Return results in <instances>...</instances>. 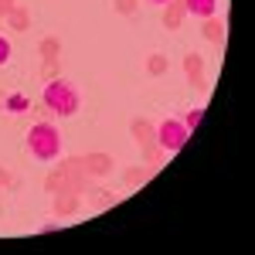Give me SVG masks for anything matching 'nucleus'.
<instances>
[{
    "mask_svg": "<svg viewBox=\"0 0 255 255\" xmlns=\"http://www.w3.org/2000/svg\"><path fill=\"white\" fill-rule=\"evenodd\" d=\"M41 99H44V106L51 109V113H58V116H75L79 113V89L75 85H68V82H48L44 85V92H41Z\"/></svg>",
    "mask_w": 255,
    "mask_h": 255,
    "instance_id": "nucleus-2",
    "label": "nucleus"
},
{
    "mask_svg": "<svg viewBox=\"0 0 255 255\" xmlns=\"http://www.w3.org/2000/svg\"><path fill=\"white\" fill-rule=\"evenodd\" d=\"M150 3H170V0H150Z\"/></svg>",
    "mask_w": 255,
    "mask_h": 255,
    "instance_id": "nucleus-8",
    "label": "nucleus"
},
{
    "mask_svg": "<svg viewBox=\"0 0 255 255\" xmlns=\"http://www.w3.org/2000/svg\"><path fill=\"white\" fill-rule=\"evenodd\" d=\"M7 61H10V41L0 38V65H7Z\"/></svg>",
    "mask_w": 255,
    "mask_h": 255,
    "instance_id": "nucleus-7",
    "label": "nucleus"
},
{
    "mask_svg": "<svg viewBox=\"0 0 255 255\" xmlns=\"http://www.w3.org/2000/svg\"><path fill=\"white\" fill-rule=\"evenodd\" d=\"M201 116H204L201 109H191V113H187V119H180V123H184V126H187V129L194 133V126H197V123H201Z\"/></svg>",
    "mask_w": 255,
    "mask_h": 255,
    "instance_id": "nucleus-6",
    "label": "nucleus"
},
{
    "mask_svg": "<svg viewBox=\"0 0 255 255\" xmlns=\"http://www.w3.org/2000/svg\"><path fill=\"white\" fill-rule=\"evenodd\" d=\"M3 106H7V113H24V109H27V96L14 92V96H7V99H3Z\"/></svg>",
    "mask_w": 255,
    "mask_h": 255,
    "instance_id": "nucleus-5",
    "label": "nucleus"
},
{
    "mask_svg": "<svg viewBox=\"0 0 255 255\" xmlns=\"http://www.w3.org/2000/svg\"><path fill=\"white\" fill-rule=\"evenodd\" d=\"M187 136H191V129H187L180 119H163V123H160V129H157L160 146H163V150H170V153H177V150L187 143Z\"/></svg>",
    "mask_w": 255,
    "mask_h": 255,
    "instance_id": "nucleus-3",
    "label": "nucleus"
},
{
    "mask_svg": "<svg viewBox=\"0 0 255 255\" xmlns=\"http://www.w3.org/2000/svg\"><path fill=\"white\" fill-rule=\"evenodd\" d=\"M27 150H31L34 160L51 163V160H58V153H61V133L51 126V123L31 126V133H27Z\"/></svg>",
    "mask_w": 255,
    "mask_h": 255,
    "instance_id": "nucleus-1",
    "label": "nucleus"
},
{
    "mask_svg": "<svg viewBox=\"0 0 255 255\" xmlns=\"http://www.w3.org/2000/svg\"><path fill=\"white\" fill-rule=\"evenodd\" d=\"M184 7H187L191 17H215L218 0H184Z\"/></svg>",
    "mask_w": 255,
    "mask_h": 255,
    "instance_id": "nucleus-4",
    "label": "nucleus"
}]
</instances>
